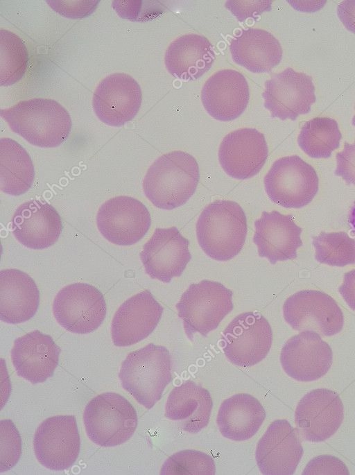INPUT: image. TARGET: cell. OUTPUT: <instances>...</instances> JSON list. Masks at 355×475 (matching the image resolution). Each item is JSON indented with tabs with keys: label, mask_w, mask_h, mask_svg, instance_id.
Returning <instances> with one entry per match:
<instances>
[{
	"label": "cell",
	"mask_w": 355,
	"mask_h": 475,
	"mask_svg": "<svg viewBox=\"0 0 355 475\" xmlns=\"http://www.w3.org/2000/svg\"><path fill=\"white\" fill-rule=\"evenodd\" d=\"M303 475L334 474L349 475L345 464L338 458L323 455L311 459L305 467Z\"/></svg>",
	"instance_id": "cell-36"
},
{
	"label": "cell",
	"mask_w": 355,
	"mask_h": 475,
	"mask_svg": "<svg viewBox=\"0 0 355 475\" xmlns=\"http://www.w3.org/2000/svg\"><path fill=\"white\" fill-rule=\"evenodd\" d=\"M232 292L223 284L202 280L191 284L176 304L187 337L207 336L233 309Z\"/></svg>",
	"instance_id": "cell-6"
},
{
	"label": "cell",
	"mask_w": 355,
	"mask_h": 475,
	"mask_svg": "<svg viewBox=\"0 0 355 475\" xmlns=\"http://www.w3.org/2000/svg\"><path fill=\"white\" fill-rule=\"evenodd\" d=\"M40 304V291L34 280L18 269L0 272V319L19 324L33 318Z\"/></svg>",
	"instance_id": "cell-25"
},
{
	"label": "cell",
	"mask_w": 355,
	"mask_h": 475,
	"mask_svg": "<svg viewBox=\"0 0 355 475\" xmlns=\"http://www.w3.org/2000/svg\"><path fill=\"white\" fill-rule=\"evenodd\" d=\"M253 242L260 257L267 258L270 264L293 259L302 245V228L291 215L277 211H263L254 222Z\"/></svg>",
	"instance_id": "cell-23"
},
{
	"label": "cell",
	"mask_w": 355,
	"mask_h": 475,
	"mask_svg": "<svg viewBox=\"0 0 355 475\" xmlns=\"http://www.w3.org/2000/svg\"><path fill=\"white\" fill-rule=\"evenodd\" d=\"M199 179L196 159L184 151H172L158 157L148 168L143 180V191L157 208L173 209L189 200Z\"/></svg>",
	"instance_id": "cell-2"
},
{
	"label": "cell",
	"mask_w": 355,
	"mask_h": 475,
	"mask_svg": "<svg viewBox=\"0 0 355 475\" xmlns=\"http://www.w3.org/2000/svg\"><path fill=\"white\" fill-rule=\"evenodd\" d=\"M151 218L146 207L137 199L119 196L104 202L96 214V225L109 242L121 246L132 245L147 233Z\"/></svg>",
	"instance_id": "cell-11"
},
{
	"label": "cell",
	"mask_w": 355,
	"mask_h": 475,
	"mask_svg": "<svg viewBox=\"0 0 355 475\" xmlns=\"http://www.w3.org/2000/svg\"><path fill=\"white\" fill-rule=\"evenodd\" d=\"M269 198L286 208H301L308 205L318 191L315 169L297 155L276 160L264 178Z\"/></svg>",
	"instance_id": "cell-7"
},
{
	"label": "cell",
	"mask_w": 355,
	"mask_h": 475,
	"mask_svg": "<svg viewBox=\"0 0 355 475\" xmlns=\"http://www.w3.org/2000/svg\"><path fill=\"white\" fill-rule=\"evenodd\" d=\"M163 310L148 290L128 298L119 307L112 321L114 345L126 347L146 338L157 327Z\"/></svg>",
	"instance_id": "cell-20"
},
{
	"label": "cell",
	"mask_w": 355,
	"mask_h": 475,
	"mask_svg": "<svg viewBox=\"0 0 355 475\" xmlns=\"http://www.w3.org/2000/svg\"><path fill=\"white\" fill-rule=\"evenodd\" d=\"M265 417L264 408L257 399L247 393H238L220 404L216 422L223 437L243 441L259 431Z\"/></svg>",
	"instance_id": "cell-29"
},
{
	"label": "cell",
	"mask_w": 355,
	"mask_h": 475,
	"mask_svg": "<svg viewBox=\"0 0 355 475\" xmlns=\"http://www.w3.org/2000/svg\"><path fill=\"white\" fill-rule=\"evenodd\" d=\"M230 51L234 62L252 73H268L281 61L282 49L268 31L249 28L232 38Z\"/></svg>",
	"instance_id": "cell-28"
},
{
	"label": "cell",
	"mask_w": 355,
	"mask_h": 475,
	"mask_svg": "<svg viewBox=\"0 0 355 475\" xmlns=\"http://www.w3.org/2000/svg\"><path fill=\"white\" fill-rule=\"evenodd\" d=\"M315 259L331 266L355 264V239L346 232H321L313 238Z\"/></svg>",
	"instance_id": "cell-33"
},
{
	"label": "cell",
	"mask_w": 355,
	"mask_h": 475,
	"mask_svg": "<svg viewBox=\"0 0 355 475\" xmlns=\"http://www.w3.org/2000/svg\"><path fill=\"white\" fill-rule=\"evenodd\" d=\"M171 361L169 351L153 343L129 353L119 373L122 387L138 403L151 408L171 381Z\"/></svg>",
	"instance_id": "cell-4"
},
{
	"label": "cell",
	"mask_w": 355,
	"mask_h": 475,
	"mask_svg": "<svg viewBox=\"0 0 355 475\" xmlns=\"http://www.w3.org/2000/svg\"><path fill=\"white\" fill-rule=\"evenodd\" d=\"M133 406L122 395L104 392L85 406L83 422L87 435L101 447H115L128 441L137 426Z\"/></svg>",
	"instance_id": "cell-5"
},
{
	"label": "cell",
	"mask_w": 355,
	"mask_h": 475,
	"mask_svg": "<svg viewBox=\"0 0 355 475\" xmlns=\"http://www.w3.org/2000/svg\"><path fill=\"white\" fill-rule=\"evenodd\" d=\"M99 1H46L49 6L64 17L77 19L92 13Z\"/></svg>",
	"instance_id": "cell-37"
},
{
	"label": "cell",
	"mask_w": 355,
	"mask_h": 475,
	"mask_svg": "<svg viewBox=\"0 0 355 475\" xmlns=\"http://www.w3.org/2000/svg\"><path fill=\"white\" fill-rule=\"evenodd\" d=\"M189 243L175 227L156 228L140 252L146 273L164 283L180 277L191 259Z\"/></svg>",
	"instance_id": "cell-15"
},
{
	"label": "cell",
	"mask_w": 355,
	"mask_h": 475,
	"mask_svg": "<svg viewBox=\"0 0 355 475\" xmlns=\"http://www.w3.org/2000/svg\"><path fill=\"white\" fill-rule=\"evenodd\" d=\"M28 62L27 48L14 33L0 29V83L9 86L21 79Z\"/></svg>",
	"instance_id": "cell-32"
},
{
	"label": "cell",
	"mask_w": 355,
	"mask_h": 475,
	"mask_svg": "<svg viewBox=\"0 0 355 475\" xmlns=\"http://www.w3.org/2000/svg\"><path fill=\"white\" fill-rule=\"evenodd\" d=\"M62 230L59 214L46 202L26 201L17 208L12 216V232L28 248L42 250L53 245Z\"/></svg>",
	"instance_id": "cell-22"
},
{
	"label": "cell",
	"mask_w": 355,
	"mask_h": 475,
	"mask_svg": "<svg viewBox=\"0 0 355 475\" xmlns=\"http://www.w3.org/2000/svg\"><path fill=\"white\" fill-rule=\"evenodd\" d=\"M302 455L297 433L286 420H277L269 425L255 452L257 466L266 475L293 474Z\"/></svg>",
	"instance_id": "cell-18"
},
{
	"label": "cell",
	"mask_w": 355,
	"mask_h": 475,
	"mask_svg": "<svg viewBox=\"0 0 355 475\" xmlns=\"http://www.w3.org/2000/svg\"><path fill=\"white\" fill-rule=\"evenodd\" d=\"M215 60L214 47L204 36L187 34L173 40L164 55L168 71L182 80H196L211 67Z\"/></svg>",
	"instance_id": "cell-26"
},
{
	"label": "cell",
	"mask_w": 355,
	"mask_h": 475,
	"mask_svg": "<svg viewBox=\"0 0 355 475\" xmlns=\"http://www.w3.org/2000/svg\"><path fill=\"white\" fill-rule=\"evenodd\" d=\"M216 466L208 454L193 449L182 450L168 457L160 470L162 475H214Z\"/></svg>",
	"instance_id": "cell-34"
},
{
	"label": "cell",
	"mask_w": 355,
	"mask_h": 475,
	"mask_svg": "<svg viewBox=\"0 0 355 475\" xmlns=\"http://www.w3.org/2000/svg\"><path fill=\"white\" fill-rule=\"evenodd\" d=\"M271 3V1H227L225 6L241 21L254 14L268 10Z\"/></svg>",
	"instance_id": "cell-39"
},
{
	"label": "cell",
	"mask_w": 355,
	"mask_h": 475,
	"mask_svg": "<svg viewBox=\"0 0 355 475\" xmlns=\"http://www.w3.org/2000/svg\"><path fill=\"white\" fill-rule=\"evenodd\" d=\"M335 175L340 176L347 184L355 186V142L345 143L343 150L336 155Z\"/></svg>",
	"instance_id": "cell-38"
},
{
	"label": "cell",
	"mask_w": 355,
	"mask_h": 475,
	"mask_svg": "<svg viewBox=\"0 0 355 475\" xmlns=\"http://www.w3.org/2000/svg\"><path fill=\"white\" fill-rule=\"evenodd\" d=\"M201 101L214 119L230 121L245 110L250 92L245 78L234 69H220L212 74L201 89Z\"/></svg>",
	"instance_id": "cell-21"
},
{
	"label": "cell",
	"mask_w": 355,
	"mask_h": 475,
	"mask_svg": "<svg viewBox=\"0 0 355 475\" xmlns=\"http://www.w3.org/2000/svg\"><path fill=\"white\" fill-rule=\"evenodd\" d=\"M262 96L271 116L282 120L309 113L316 100L312 78L290 67L266 81Z\"/></svg>",
	"instance_id": "cell-13"
},
{
	"label": "cell",
	"mask_w": 355,
	"mask_h": 475,
	"mask_svg": "<svg viewBox=\"0 0 355 475\" xmlns=\"http://www.w3.org/2000/svg\"><path fill=\"white\" fill-rule=\"evenodd\" d=\"M35 170L27 151L10 138L0 139V188L10 196H19L29 190Z\"/></svg>",
	"instance_id": "cell-30"
},
{
	"label": "cell",
	"mask_w": 355,
	"mask_h": 475,
	"mask_svg": "<svg viewBox=\"0 0 355 475\" xmlns=\"http://www.w3.org/2000/svg\"><path fill=\"white\" fill-rule=\"evenodd\" d=\"M60 353V348L49 335L34 330L15 340L11 359L18 376L38 383L53 376Z\"/></svg>",
	"instance_id": "cell-24"
},
{
	"label": "cell",
	"mask_w": 355,
	"mask_h": 475,
	"mask_svg": "<svg viewBox=\"0 0 355 475\" xmlns=\"http://www.w3.org/2000/svg\"><path fill=\"white\" fill-rule=\"evenodd\" d=\"M354 108H355V107H354ZM352 125L355 127V114H354V116L353 118H352Z\"/></svg>",
	"instance_id": "cell-43"
},
{
	"label": "cell",
	"mask_w": 355,
	"mask_h": 475,
	"mask_svg": "<svg viewBox=\"0 0 355 475\" xmlns=\"http://www.w3.org/2000/svg\"><path fill=\"white\" fill-rule=\"evenodd\" d=\"M0 424V472H4L13 467L19 460L21 439L12 421L3 420Z\"/></svg>",
	"instance_id": "cell-35"
},
{
	"label": "cell",
	"mask_w": 355,
	"mask_h": 475,
	"mask_svg": "<svg viewBox=\"0 0 355 475\" xmlns=\"http://www.w3.org/2000/svg\"><path fill=\"white\" fill-rule=\"evenodd\" d=\"M337 15L344 26L355 34V0L340 2L337 7Z\"/></svg>",
	"instance_id": "cell-40"
},
{
	"label": "cell",
	"mask_w": 355,
	"mask_h": 475,
	"mask_svg": "<svg viewBox=\"0 0 355 475\" xmlns=\"http://www.w3.org/2000/svg\"><path fill=\"white\" fill-rule=\"evenodd\" d=\"M224 354L233 364L251 367L268 354L272 333L268 321L261 314L245 312L236 316L223 330Z\"/></svg>",
	"instance_id": "cell-9"
},
{
	"label": "cell",
	"mask_w": 355,
	"mask_h": 475,
	"mask_svg": "<svg viewBox=\"0 0 355 475\" xmlns=\"http://www.w3.org/2000/svg\"><path fill=\"white\" fill-rule=\"evenodd\" d=\"M268 155L263 133L255 128L234 130L223 139L218 149L219 163L230 176L245 180L256 175Z\"/></svg>",
	"instance_id": "cell-19"
},
{
	"label": "cell",
	"mask_w": 355,
	"mask_h": 475,
	"mask_svg": "<svg viewBox=\"0 0 355 475\" xmlns=\"http://www.w3.org/2000/svg\"><path fill=\"white\" fill-rule=\"evenodd\" d=\"M342 138L337 122L329 117L306 121L297 137L300 148L313 158H328L340 146Z\"/></svg>",
	"instance_id": "cell-31"
},
{
	"label": "cell",
	"mask_w": 355,
	"mask_h": 475,
	"mask_svg": "<svg viewBox=\"0 0 355 475\" xmlns=\"http://www.w3.org/2000/svg\"><path fill=\"white\" fill-rule=\"evenodd\" d=\"M212 406L208 390L187 380L170 392L164 415L171 420L180 422L184 431L196 433L208 424Z\"/></svg>",
	"instance_id": "cell-27"
},
{
	"label": "cell",
	"mask_w": 355,
	"mask_h": 475,
	"mask_svg": "<svg viewBox=\"0 0 355 475\" xmlns=\"http://www.w3.org/2000/svg\"><path fill=\"white\" fill-rule=\"evenodd\" d=\"M199 245L210 258L230 260L241 250L247 235V218L231 200H216L204 208L196 223Z\"/></svg>",
	"instance_id": "cell-3"
},
{
	"label": "cell",
	"mask_w": 355,
	"mask_h": 475,
	"mask_svg": "<svg viewBox=\"0 0 355 475\" xmlns=\"http://www.w3.org/2000/svg\"><path fill=\"white\" fill-rule=\"evenodd\" d=\"M80 447V435L73 415L48 417L34 435L36 458L50 470L62 471L71 467L78 458Z\"/></svg>",
	"instance_id": "cell-12"
},
{
	"label": "cell",
	"mask_w": 355,
	"mask_h": 475,
	"mask_svg": "<svg viewBox=\"0 0 355 475\" xmlns=\"http://www.w3.org/2000/svg\"><path fill=\"white\" fill-rule=\"evenodd\" d=\"M0 114L12 132L40 148H54L62 144L67 139L72 126L67 110L49 98L21 101L10 107L1 109Z\"/></svg>",
	"instance_id": "cell-1"
},
{
	"label": "cell",
	"mask_w": 355,
	"mask_h": 475,
	"mask_svg": "<svg viewBox=\"0 0 355 475\" xmlns=\"http://www.w3.org/2000/svg\"><path fill=\"white\" fill-rule=\"evenodd\" d=\"M348 222L355 233V203L350 209L348 216Z\"/></svg>",
	"instance_id": "cell-42"
},
{
	"label": "cell",
	"mask_w": 355,
	"mask_h": 475,
	"mask_svg": "<svg viewBox=\"0 0 355 475\" xmlns=\"http://www.w3.org/2000/svg\"><path fill=\"white\" fill-rule=\"evenodd\" d=\"M279 359L283 370L290 377L309 382L327 373L332 364V350L319 334L304 331L286 342Z\"/></svg>",
	"instance_id": "cell-16"
},
{
	"label": "cell",
	"mask_w": 355,
	"mask_h": 475,
	"mask_svg": "<svg viewBox=\"0 0 355 475\" xmlns=\"http://www.w3.org/2000/svg\"><path fill=\"white\" fill-rule=\"evenodd\" d=\"M344 417L343 402L337 393L326 388L313 390L299 401L295 413L298 433L310 442H321L333 435Z\"/></svg>",
	"instance_id": "cell-17"
},
{
	"label": "cell",
	"mask_w": 355,
	"mask_h": 475,
	"mask_svg": "<svg viewBox=\"0 0 355 475\" xmlns=\"http://www.w3.org/2000/svg\"><path fill=\"white\" fill-rule=\"evenodd\" d=\"M283 316L295 330L313 331L326 336L339 333L344 323L336 302L316 290H302L288 297L283 305Z\"/></svg>",
	"instance_id": "cell-10"
},
{
	"label": "cell",
	"mask_w": 355,
	"mask_h": 475,
	"mask_svg": "<svg viewBox=\"0 0 355 475\" xmlns=\"http://www.w3.org/2000/svg\"><path fill=\"white\" fill-rule=\"evenodd\" d=\"M53 313L67 331L86 334L96 330L106 316V303L102 293L87 283L64 286L55 295Z\"/></svg>",
	"instance_id": "cell-8"
},
{
	"label": "cell",
	"mask_w": 355,
	"mask_h": 475,
	"mask_svg": "<svg viewBox=\"0 0 355 475\" xmlns=\"http://www.w3.org/2000/svg\"><path fill=\"white\" fill-rule=\"evenodd\" d=\"M338 291L347 305L355 311V269L345 274Z\"/></svg>",
	"instance_id": "cell-41"
},
{
	"label": "cell",
	"mask_w": 355,
	"mask_h": 475,
	"mask_svg": "<svg viewBox=\"0 0 355 475\" xmlns=\"http://www.w3.org/2000/svg\"><path fill=\"white\" fill-rule=\"evenodd\" d=\"M141 99L140 86L131 76L114 73L99 83L93 95L92 107L101 121L119 127L133 119Z\"/></svg>",
	"instance_id": "cell-14"
}]
</instances>
